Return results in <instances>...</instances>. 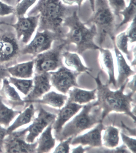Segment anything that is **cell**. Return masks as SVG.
Returning <instances> with one entry per match:
<instances>
[{
  "mask_svg": "<svg viewBox=\"0 0 136 153\" xmlns=\"http://www.w3.org/2000/svg\"><path fill=\"white\" fill-rule=\"evenodd\" d=\"M73 138V137H70L60 142V144L55 148L54 153H69L70 150L69 145Z\"/></svg>",
  "mask_w": 136,
  "mask_h": 153,
  "instance_id": "d6a6232c",
  "label": "cell"
},
{
  "mask_svg": "<svg viewBox=\"0 0 136 153\" xmlns=\"http://www.w3.org/2000/svg\"><path fill=\"white\" fill-rule=\"evenodd\" d=\"M112 41L118 68V77L116 80L115 89H118L126 81H129V77L135 74L136 72L131 68V66L126 62L122 53L117 48L115 45V39Z\"/></svg>",
  "mask_w": 136,
  "mask_h": 153,
  "instance_id": "9a60e30c",
  "label": "cell"
},
{
  "mask_svg": "<svg viewBox=\"0 0 136 153\" xmlns=\"http://www.w3.org/2000/svg\"><path fill=\"white\" fill-rule=\"evenodd\" d=\"M37 0H22L15 7V14L17 16H23L30 8L35 4Z\"/></svg>",
  "mask_w": 136,
  "mask_h": 153,
  "instance_id": "f546056e",
  "label": "cell"
},
{
  "mask_svg": "<svg viewBox=\"0 0 136 153\" xmlns=\"http://www.w3.org/2000/svg\"><path fill=\"white\" fill-rule=\"evenodd\" d=\"M8 24V23H7V22H4V21H0V26H1V25H7ZM3 31V30H2L1 29V28H0V33H1V32Z\"/></svg>",
  "mask_w": 136,
  "mask_h": 153,
  "instance_id": "bcb514c9",
  "label": "cell"
},
{
  "mask_svg": "<svg viewBox=\"0 0 136 153\" xmlns=\"http://www.w3.org/2000/svg\"><path fill=\"white\" fill-rule=\"evenodd\" d=\"M104 130L103 145L106 148L112 149L118 146L119 141V130L112 126L107 127Z\"/></svg>",
  "mask_w": 136,
  "mask_h": 153,
  "instance_id": "d4e9b609",
  "label": "cell"
},
{
  "mask_svg": "<svg viewBox=\"0 0 136 153\" xmlns=\"http://www.w3.org/2000/svg\"><path fill=\"white\" fill-rule=\"evenodd\" d=\"M102 121L101 109L96 101L89 102L83 105L81 112L55 135V140L61 142L70 137H76L82 131Z\"/></svg>",
  "mask_w": 136,
  "mask_h": 153,
  "instance_id": "277c9868",
  "label": "cell"
},
{
  "mask_svg": "<svg viewBox=\"0 0 136 153\" xmlns=\"http://www.w3.org/2000/svg\"><path fill=\"white\" fill-rule=\"evenodd\" d=\"M101 72L98 73L96 77L91 76L94 79L97 84V98L96 101L97 105L102 110V120H103L106 116L112 111L123 113L131 117L136 123V115L131 110V103L134 102L132 97L136 92H129L127 94L123 92L129 81L122 85L119 90L112 91L110 90L109 85H104L101 81L100 75Z\"/></svg>",
  "mask_w": 136,
  "mask_h": 153,
  "instance_id": "6da1fadb",
  "label": "cell"
},
{
  "mask_svg": "<svg viewBox=\"0 0 136 153\" xmlns=\"http://www.w3.org/2000/svg\"><path fill=\"white\" fill-rule=\"evenodd\" d=\"M78 10L72 6L64 4L61 0H39L28 12L27 16L39 15V31L49 30L64 34V21Z\"/></svg>",
  "mask_w": 136,
  "mask_h": 153,
  "instance_id": "7a4b0ae2",
  "label": "cell"
},
{
  "mask_svg": "<svg viewBox=\"0 0 136 153\" xmlns=\"http://www.w3.org/2000/svg\"><path fill=\"white\" fill-rule=\"evenodd\" d=\"M67 99V96L51 91L45 94L42 99L35 100L33 103L47 104L60 109L63 106Z\"/></svg>",
  "mask_w": 136,
  "mask_h": 153,
  "instance_id": "cb8c5ba5",
  "label": "cell"
},
{
  "mask_svg": "<svg viewBox=\"0 0 136 153\" xmlns=\"http://www.w3.org/2000/svg\"><path fill=\"white\" fill-rule=\"evenodd\" d=\"M65 34L49 30H37L33 40L21 49V54L36 56L51 48L52 44L54 41H63Z\"/></svg>",
  "mask_w": 136,
  "mask_h": 153,
  "instance_id": "52a82bcc",
  "label": "cell"
},
{
  "mask_svg": "<svg viewBox=\"0 0 136 153\" xmlns=\"http://www.w3.org/2000/svg\"><path fill=\"white\" fill-rule=\"evenodd\" d=\"M3 31L0 33V63L4 64L16 60L21 49L15 34Z\"/></svg>",
  "mask_w": 136,
  "mask_h": 153,
  "instance_id": "30bf717a",
  "label": "cell"
},
{
  "mask_svg": "<svg viewBox=\"0 0 136 153\" xmlns=\"http://www.w3.org/2000/svg\"><path fill=\"white\" fill-rule=\"evenodd\" d=\"M99 61L102 68L106 71L108 74L109 80L108 85H113L115 88L116 86V80L115 76L114 59L113 54L109 49L100 47Z\"/></svg>",
  "mask_w": 136,
  "mask_h": 153,
  "instance_id": "e0dca14e",
  "label": "cell"
},
{
  "mask_svg": "<svg viewBox=\"0 0 136 153\" xmlns=\"http://www.w3.org/2000/svg\"><path fill=\"white\" fill-rule=\"evenodd\" d=\"M84 0H61L63 3L66 5L72 6L76 4L78 6V10L80 12Z\"/></svg>",
  "mask_w": 136,
  "mask_h": 153,
  "instance_id": "74e56055",
  "label": "cell"
},
{
  "mask_svg": "<svg viewBox=\"0 0 136 153\" xmlns=\"http://www.w3.org/2000/svg\"><path fill=\"white\" fill-rule=\"evenodd\" d=\"M104 128L102 122L99 123L95 128L87 133L73 138L71 144L72 145H88L91 148L102 146L101 132Z\"/></svg>",
  "mask_w": 136,
  "mask_h": 153,
  "instance_id": "5bb4252c",
  "label": "cell"
},
{
  "mask_svg": "<svg viewBox=\"0 0 136 153\" xmlns=\"http://www.w3.org/2000/svg\"><path fill=\"white\" fill-rule=\"evenodd\" d=\"M52 86L58 91L66 94L73 87H80L77 82L78 76L81 73L72 71L63 65L58 71L49 72Z\"/></svg>",
  "mask_w": 136,
  "mask_h": 153,
  "instance_id": "9c48e42d",
  "label": "cell"
},
{
  "mask_svg": "<svg viewBox=\"0 0 136 153\" xmlns=\"http://www.w3.org/2000/svg\"><path fill=\"white\" fill-rule=\"evenodd\" d=\"M135 80L136 74L134 75L132 80L129 82H128L126 85L128 88L134 92H136Z\"/></svg>",
  "mask_w": 136,
  "mask_h": 153,
  "instance_id": "ab89813d",
  "label": "cell"
},
{
  "mask_svg": "<svg viewBox=\"0 0 136 153\" xmlns=\"http://www.w3.org/2000/svg\"><path fill=\"white\" fill-rule=\"evenodd\" d=\"M62 56L66 66L71 68L76 72L81 74L84 72L90 75V72L93 71L92 68L84 65L78 53H72L66 50L62 53Z\"/></svg>",
  "mask_w": 136,
  "mask_h": 153,
  "instance_id": "d6986e66",
  "label": "cell"
},
{
  "mask_svg": "<svg viewBox=\"0 0 136 153\" xmlns=\"http://www.w3.org/2000/svg\"><path fill=\"white\" fill-rule=\"evenodd\" d=\"M1 1L12 6L15 7L17 4V0H1Z\"/></svg>",
  "mask_w": 136,
  "mask_h": 153,
  "instance_id": "ee69618b",
  "label": "cell"
},
{
  "mask_svg": "<svg viewBox=\"0 0 136 153\" xmlns=\"http://www.w3.org/2000/svg\"><path fill=\"white\" fill-rule=\"evenodd\" d=\"M131 24L126 31L129 42L130 44L135 43L136 36V17L131 21Z\"/></svg>",
  "mask_w": 136,
  "mask_h": 153,
  "instance_id": "836d02e7",
  "label": "cell"
},
{
  "mask_svg": "<svg viewBox=\"0 0 136 153\" xmlns=\"http://www.w3.org/2000/svg\"><path fill=\"white\" fill-rule=\"evenodd\" d=\"M93 151L92 152L95 153H130V152L128 150L126 146L123 144L120 146L117 147L114 149H109V148H105L104 147H99L98 148H89L87 151Z\"/></svg>",
  "mask_w": 136,
  "mask_h": 153,
  "instance_id": "1f68e13d",
  "label": "cell"
},
{
  "mask_svg": "<svg viewBox=\"0 0 136 153\" xmlns=\"http://www.w3.org/2000/svg\"><path fill=\"white\" fill-rule=\"evenodd\" d=\"M129 38L126 31L121 32L115 36V43L117 48L126 56L129 61L131 62L132 58L130 51L129 50Z\"/></svg>",
  "mask_w": 136,
  "mask_h": 153,
  "instance_id": "f1b7e54d",
  "label": "cell"
},
{
  "mask_svg": "<svg viewBox=\"0 0 136 153\" xmlns=\"http://www.w3.org/2000/svg\"><path fill=\"white\" fill-rule=\"evenodd\" d=\"M108 4L115 16H120V12L126 7L125 0H107Z\"/></svg>",
  "mask_w": 136,
  "mask_h": 153,
  "instance_id": "4dcf8cb0",
  "label": "cell"
},
{
  "mask_svg": "<svg viewBox=\"0 0 136 153\" xmlns=\"http://www.w3.org/2000/svg\"><path fill=\"white\" fill-rule=\"evenodd\" d=\"M85 25H95L98 36V45L100 47L106 41L107 36L112 41L115 39L116 31L115 15L111 9L107 0H95V10Z\"/></svg>",
  "mask_w": 136,
  "mask_h": 153,
  "instance_id": "5b68a950",
  "label": "cell"
},
{
  "mask_svg": "<svg viewBox=\"0 0 136 153\" xmlns=\"http://www.w3.org/2000/svg\"><path fill=\"white\" fill-rule=\"evenodd\" d=\"M1 98L6 100L12 108L19 106H24L25 103L22 100L16 90L10 85L7 78L3 80V86L0 90Z\"/></svg>",
  "mask_w": 136,
  "mask_h": 153,
  "instance_id": "ac0fdd59",
  "label": "cell"
},
{
  "mask_svg": "<svg viewBox=\"0 0 136 153\" xmlns=\"http://www.w3.org/2000/svg\"><path fill=\"white\" fill-rule=\"evenodd\" d=\"M122 127L123 128H125V130H127L128 131L129 133V134L132 136H136V128H135L134 129H130V128H128L122 122H121Z\"/></svg>",
  "mask_w": 136,
  "mask_h": 153,
  "instance_id": "b9f144b4",
  "label": "cell"
},
{
  "mask_svg": "<svg viewBox=\"0 0 136 153\" xmlns=\"http://www.w3.org/2000/svg\"><path fill=\"white\" fill-rule=\"evenodd\" d=\"M78 10H75L70 16L66 18L63 26L69 28V31L66 33L64 41L69 45L74 44L76 46L77 53L80 55L89 50H97L100 47L94 42L97 36V30L95 25L87 28L84 23L80 21L78 16Z\"/></svg>",
  "mask_w": 136,
  "mask_h": 153,
  "instance_id": "3957f363",
  "label": "cell"
},
{
  "mask_svg": "<svg viewBox=\"0 0 136 153\" xmlns=\"http://www.w3.org/2000/svg\"><path fill=\"white\" fill-rule=\"evenodd\" d=\"M28 128L20 131H13L5 137L3 148L6 153H36L38 143H29L26 140Z\"/></svg>",
  "mask_w": 136,
  "mask_h": 153,
  "instance_id": "ba28073f",
  "label": "cell"
},
{
  "mask_svg": "<svg viewBox=\"0 0 136 153\" xmlns=\"http://www.w3.org/2000/svg\"><path fill=\"white\" fill-rule=\"evenodd\" d=\"M15 7L0 1V16H4L15 14Z\"/></svg>",
  "mask_w": 136,
  "mask_h": 153,
  "instance_id": "d590c367",
  "label": "cell"
},
{
  "mask_svg": "<svg viewBox=\"0 0 136 153\" xmlns=\"http://www.w3.org/2000/svg\"><path fill=\"white\" fill-rule=\"evenodd\" d=\"M54 123L50 124L38 139L36 153H48L55 146V139L53 138L52 131Z\"/></svg>",
  "mask_w": 136,
  "mask_h": 153,
  "instance_id": "44dd1931",
  "label": "cell"
},
{
  "mask_svg": "<svg viewBox=\"0 0 136 153\" xmlns=\"http://www.w3.org/2000/svg\"><path fill=\"white\" fill-rule=\"evenodd\" d=\"M89 1L91 9H92V11L93 12L95 10V0H89Z\"/></svg>",
  "mask_w": 136,
  "mask_h": 153,
  "instance_id": "f6af8a7d",
  "label": "cell"
},
{
  "mask_svg": "<svg viewBox=\"0 0 136 153\" xmlns=\"http://www.w3.org/2000/svg\"><path fill=\"white\" fill-rule=\"evenodd\" d=\"M37 117L33 120V123L28 128V134L26 140L29 143H34L36 137L43 132L44 130L51 123H54L57 116L45 110L41 105H39Z\"/></svg>",
  "mask_w": 136,
  "mask_h": 153,
  "instance_id": "7c38bea8",
  "label": "cell"
},
{
  "mask_svg": "<svg viewBox=\"0 0 136 153\" xmlns=\"http://www.w3.org/2000/svg\"><path fill=\"white\" fill-rule=\"evenodd\" d=\"M136 0H130L129 3L123 10L120 12V15H123V19L120 23L116 26V30H118L124 25L131 22L135 17L136 13Z\"/></svg>",
  "mask_w": 136,
  "mask_h": 153,
  "instance_id": "4316f807",
  "label": "cell"
},
{
  "mask_svg": "<svg viewBox=\"0 0 136 153\" xmlns=\"http://www.w3.org/2000/svg\"><path fill=\"white\" fill-rule=\"evenodd\" d=\"M3 149L0 147V153L3 152Z\"/></svg>",
  "mask_w": 136,
  "mask_h": 153,
  "instance_id": "7dc6e473",
  "label": "cell"
},
{
  "mask_svg": "<svg viewBox=\"0 0 136 153\" xmlns=\"http://www.w3.org/2000/svg\"><path fill=\"white\" fill-rule=\"evenodd\" d=\"M97 89L91 91L81 89L76 87L68 91L69 98L67 101L82 104L89 102L96 98Z\"/></svg>",
  "mask_w": 136,
  "mask_h": 153,
  "instance_id": "7402d4cb",
  "label": "cell"
},
{
  "mask_svg": "<svg viewBox=\"0 0 136 153\" xmlns=\"http://www.w3.org/2000/svg\"><path fill=\"white\" fill-rule=\"evenodd\" d=\"M68 45L64 41H60V44L53 48L40 53L35 56V73L41 74L54 71L63 66L62 53Z\"/></svg>",
  "mask_w": 136,
  "mask_h": 153,
  "instance_id": "8992f818",
  "label": "cell"
},
{
  "mask_svg": "<svg viewBox=\"0 0 136 153\" xmlns=\"http://www.w3.org/2000/svg\"><path fill=\"white\" fill-rule=\"evenodd\" d=\"M21 1V0H17V3H19V2Z\"/></svg>",
  "mask_w": 136,
  "mask_h": 153,
  "instance_id": "c3c4849f",
  "label": "cell"
},
{
  "mask_svg": "<svg viewBox=\"0 0 136 153\" xmlns=\"http://www.w3.org/2000/svg\"><path fill=\"white\" fill-rule=\"evenodd\" d=\"M82 145L79 146L78 147L76 148H74L72 149V153H84L86 151H87L89 149L90 147H86V148H84Z\"/></svg>",
  "mask_w": 136,
  "mask_h": 153,
  "instance_id": "60d3db41",
  "label": "cell"
},
{
  "mask_svg": "<svg viewBox=\"0 0 136 153\" xmlns=\"http://www.w3.org/2000/svg\"><path fill=\"white\" fill-rule=\"evenodd\" d=\"M17 21L15 24H8L15 29L17 39L24 44H27L38 27L40 16L39 15L25 17L17 16Z\"/></svg>",
  "mask_w": 136,
  "mask_h": 153,
  "instance_id": "8fae6325",
  "label": "cell"
},
{
  "mask_svg": "<svg viewBox=\"0 0 136 153\" xmlns=\"http://www.w3.org/2000/svg\"><path fill=\"white\" fill-rule=\"evenodd\" d=\"M83 105L67 101L66 105L59 110L56 119L52 125L55 135L61 131L65 123L82 108Z\"/></svg>",
  "mask_w": 136,
  "mask_h": 153,
  "instance_id": "2e32d148",
  "label": "cell"
},
{
  "mask_svg": "<svg viewBox=\"0 0 136 153\" xmlns=\"http://www.w3.org/2000/svg\"><path fill=\"white\" fill-rule=\"evenodd\" d=\"M132 58L131 61V65L132 66H136V46L135 45L132 48Z\"/></svg>",
  "mask_w": 136,
  "mask_h": 153,
  "instance_id": "7bdbcfd3",
  "label": "cell"
},
{
  "mask_svg": "<svg viewBox=\"0 0 136 153\" xmlns=\"http://www.w3.org/2000/svg\"><path fill=\"white\" fill-rule=\"evenodd\" d=\"M10 76V74L8 71L7 67L4 64L0 63V83L3 79Z\"/></svg>",
  "mask_w": 136,
  "mask_h": 153,
  "instance_id": "8d00e7d4",
  "label": "cell"
},
{
  "mask_svg": "<svg viewBox=\"0 0 136 153\" xmlns=\"http://www.w3.org/2000/svg\"><path fill=\"white\" fill-rule=\"evenodd\" d=\"M122 140L124 144L132 153H136V140L126 136L123 133L120 132Z\"/></svg>",
  "mask_w": 136,
  "mask_h": 153,
  "instance_id": "e575fe53",
  "label": "cell"
},
{
  "mask_svg": "<svg viewBox=\"0 0 136 153\" xmlns=\"http://www.w3.org/2000/svg\"><path fill=\"white\" fill-rule=\"evenodd\" d=\"M34 60L21 63L7 67L8 72L13 77L22 79H30L34 74Z\"/></svg>",
  "mask_w": 136,
  "mask_h": 153,
  "instance_id": "ffe728a7",
  "label": "cell"
},
{
  "mask_svg": "<svg viewBox=\"0 0 136 153\" xmlns=\"http://www.w3.org/2000/svg\"><path fill=\"white\" fill-rule=\"evenodd\" d=\"M50 72L41 74L35 73L33 79V86L30 93L23 98L25 104H30L39 99L44 94L50 89Z\"/></svg>",
  "mask_w": 136,
  "mask_h": 153,
  "instance_id": "4fadbf2b",
  "label": "cell"
},
{
  "mask_svg": "<svg viewBox=\"0 0 136 153\" xmlns=\"http://www.w3.org/2000/svg\"><path fill=\"white\" fill-rule=\"evenodd\" d=\"M21 112V111L9 108L4 105L2 98L0 97V125L8 127L13 120Z\"/></svg>",
  "mask_w": 136,
  "mask_h": 153,
  "instance_id": "484cf974",
  "label": "cell"
},
{
  "mask_svg": "<svg viewBox=\"0 0 136 153\" xmlns=\"http://www.w3.org/2000/svg\"><path fill=\"white\" fill-rule=\"evenodd\" d=\"M35 112V109L33 103L30 104L23 112L19 114L14 123L7 129L8 134L13 132L16 129L31 121Z\"/></svg>",
  "mask_w": 136,
  "mask_h": 153,
  "instance_id": "603a6c76",
  "label": "cell"
},
{
  "mask_svg": "<svg viewBox=\"0 0 136 153\" xmlns=\"http://www.w3.org/2000/svg\"><path fill=\"white\" fill-rule=\"evenodd\" d=\"M9 81L25 96L30 93L33 86V80L32 79H18L10 76Z\"/></svg>",
  "mask_w": 136,
  "mask_h": 153,
  "instance_id": "83f0119b",
  "label": "cell"
},
{
  "mask_svg": "<svg viewBox=\"0 0 136 153\" xmlns=\"http://www.w3.org/2000/svg\"><path fill=\"white\" fill-rule=\"evenodd\" d=\"M9 134L7 129L3 127L0 125V147L3 150V143L4 139Z\"/></svg>",
  "mask_w": 136,
  "mask_h": 153,
  "instance_id": "f35d334b",
  "label": "cell"
}]
</instances>
